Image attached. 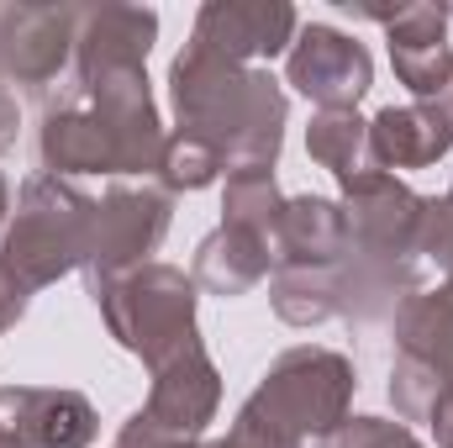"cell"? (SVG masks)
<instances>
[{"instance_id": "1", "label": "cell", "mask_w": 453, "mask_h": 448, "mask_svg": "<svg viewBox=\"0 0 453 448\" xmlns=\"http://www.w3.org/2000/svg\"><path fill=\"white\" fill-rule=\"evenodd\" d=\"M169 101H174V132H190L211 143L232 169H274L285 143L290 101L280 80L264 69L232 64L222 53L185 42V53L169 64Z\"/></svg>"}, {"instance_id": "2", "label": "cell", "mask_w": 453, "mask_h": 448, "mask_svg": "<svg viewBox=\"0 0 453 448\" xmlns=\"http://www.w3.org/2000/svg\"><path fill=\"white\" fill-rule=\"evenodd\" d=\"M90 237H96V201L74 180L32 174L0 237V264L27 290H42L90 264Z\"/></svg>"}, {"instance_id": "3", "label": "cell", "mask_w": 453, "mask_h": 448, "mask_svg": "<svg viewBox=\"0 0 453 448\" xmlns=\"http://www.w3.org/2000/svg\"><path fill=\"white\" fill-rule=\"evenodd\" d=\"M90 296H96L111 337L127 353H137L148 369L201 337L196 333V301H201L196 280L185 269H174V264L153 259L142 269L90 280Z\"/></svg>"}, {"instance_id": "4", "label": "cell", "mask_w": 453, "mask_h": 448, "mask_svg": "<svg viewBox=\"0 0 453 448\" xmlns=\"http://www.w3.org/2000/svg\"><path fill=\"white\" fill-rule=\"evenodd\" d=\"M353 364L342 359L338 348H317V343H301V348H285L264 380L253 385V396L237 406L258 422H269L274 433L285 438H327L333 428L348 422V406H353Z\"/></svg>"}, {"instance_id": "5", "label": "cell", "mask_w": 453, "mask_h": 448, "mask_svg": "<svg viewBox=\"0 0 453 448\" xmlns=\"http://www.w3.org/2000/svg\"><path fill=\"white\" fill-rule=\"evenodd\" d=\"M174 222V196L164 185H111L101 201H96V237H90V264L85 274L90 280H106V274H127V269H142L153 264L158 243L169 237Z\"/></svg>"}, {"instance_id": "6", "label": "cell", "mask_w": 453, "mask_h": 448, "mask_svg": "<svg viewBox=\"0 0 453 448\" xmlns=\"http://www.w3.org/2000/svg\"><path fill=\"white\" fill-rule=\"evenodd\" d=\"M69 90H80L90 101V112L101 116L116 148V174H158L169 132H164V116L153 101L148 69H111V74L85 80V85L69 80Z\"/></svg>"}, {"instance_id": "7", "label": "cell", "mask_w": 453, "mask_h": 448, "mask_svg": "<svg viewBox=\"0 0 453 448\" xmlns=\"http://www.w3.org/2000/svg\"><path fill=\"white\" fill-rule=\"evenodd\" d=\"M285 74L306 101H317V112H353L374 85V58L353 32L333 21H311L296 32Z\"/></svg>"}, {"instance_id": "8", "label": "cell", "mask_w": 453, "mask_h": 448, "mask_svg": "<svg viewBox=\"0 0 453 448\" xmlns=\"http://www.w3.org/2000/svg\"><path fill=\"white\" fill-rule=\"evenodd\" d=\"M342 185V212H348V253L364 259H417V222H422V196L395 180L390 169H364Z\"/></svg>"}, {"instance_id": "9", "label": "cell", "mask_w": 453, "mask_h": 448, "mask_svg": "<svg viewBox=\"0 0 453 448\" xmlns=\"http://www.w3.org/2000/svg\"><path fill=\"white\" fill-rule=\"evenodd\" d=\"M74 5H0V69L21 90H53L74 64Z\"/></svg>"}, {"instance_id": "10", "label": "cell", "mask_w": 453, "mask_h": 448, "mask_svg": "<svg viewBox=\"0 0 453 448\" xmlns=\"http://www.w3.org/2000/svg\"><path fill=\"white\" fill-rule=\"evenodd\" d=\"M222 406V375L206 353V343H185L164 364H153V390L142 406V422L169 433V438H201L206 422H217Z\"/></svg>"}, {"instance_id": "11", "label": "cell", "mask_w": 453, "mask_h": 448, "mask_svg": "<svg viewBox=\"0 0 453 448\" xmlns=\"http://www.w3.org/2000/svg\"><path fill=\"white\" fill-rule=\"evenodd\" d=\"M296 32H301V16L285 0H206L196 11L190 42L222 53L232 64H253V58L290 53Z\"/></svg>"}, {"instance_id": "12", "label": "cell", "mask_w": 453, "mask_h": 448, "mask_svg": "<svg viewBox=\"0 0 453 448\" xmlns=\"http://www.w3.org/2000/svg\"><path fill=\"white\" fill-rule=\"evenodd\" d=\"M0 422L21 448H90L101 433L96 406L80 390L58 385H5Z\"/></svg>"}, {"instance_id": "13", "label": "cell", "mask_w": 453, "mask_h": 448, "mask_svg": "<svg viewBox=\"0 0 453 448\" xmlns=\"http://www.w3.org/2000/svg\"><path fill=\"white\" fill-rule=\"evenodd\" d=\"M390 42V69L417 101H443L453 85V42H449V11L443 5H395L385 21Z\"/></svg>"}, {"instance_id": "14", "label": "cell", "mask_w": 453, "mask_h": 448, "mask_svg": "<svg viewBox=\"0 0 453 448\" xmlns=\"http://www.w3.org/2000/svg\"><path fill=\"white\" fill-rule=\"evenodd\" d=\"M153 37H158V16L148 5H85L74 37V85L111 69H148Z\"/></svg>"}, {"instance_id": "15", "label": "cell", "mask_w": 453, "mask_h": 448, "mask_svg": "<svg viewBox=\"0 0 453 448\" xmlns=\"http://www.w3.org/2000/svg\"><path fill=\"white\" fill-rule=\"evenodd\" d=\"M274 269H338L348 259V212L327 196H285V212L269 232Z\"/></svg>"}, {"instance_id": "16", "label": "cell", "mask_w": 453, "mask_h": 448, "mask_svg": "<svg viewBox=\"0 0 453 448\" xmlns=\"http://www.w3.org/2000/svg\"><path fill=\"white\" fill-rule=\"evenodd\" d=\"M37 153L48 164V174L69 180V174H116V148L101 127V116L90 112V101L80 90H64L37 127Z\"/></svg>"}, {"instance_id": "17", "label": "cell", "mask_w": 453, "mask_h": 448, "mask_svg": "<svg viewBox=\"0 0 453 448\" xmlns=\"http://www.w3.org/2000/svg\"><path fill=\"white\" fill-rule=\"evenodd\" d=\"M369 153L380 169H427L453 153V116L443 101H411V106H385L369 121Z\"/></svg>"}, {"instance_id": "18", "label": "cell", "mask_w": 453, "mask_h": 448, "mask_svg": "<svg viewBox=\"0 0 453 448\" xmlns=\"http://www.w3.org/2000/svg\"><path fill=\"white\" fill-rule=\"evenodd\" d=\"M422 290V264L417 259H364L348 253L338 264V317L342 322H390L411 296Z\"/></svg>"}, {"instance_id": "19", "label": "cell", "mask_w": 453, "mask_h": 448, "mask_svg": "<svg viewBox=\"0 0 453 448\" xmlns=\"http://www.w3.org/2000/svg\"><path fill=\"white\" fill-rule=\"evenodd\" d=\"M274 274V259H269V243L264 237H253V232H242V227H217V232H206L201 237V248H196V269H190V280H196V290H211V296H248L253 285H264Z\"/></svg>"}, {"instance_id": "20", "label": "cell", "mask_w": 453, "mask_h": 448, "mask_svg": "<svg viewBox=\"0 0 453 448\" xmlns=\"http://www.w3.org/2000/svg\"><path fill=\"white\" fill-rule=\"evenodd\" d=\"M395 348L411 353V359L438 364L443 375H453V285L417 290L395 312Z\"/></svg>"}, {"instance_id": "21", "label": "cell", "mask_w": 453, "mask_h": 448, "mask_svg": "<svg viewBox=\"0 0 453 448\" xmlns=\"http://www.w3.org/2000/svg\"><path fill=\"white\" fill-rule=\"evenodd\" d=\"M306 153L333 169L338 180H353L364 169H380L374 153H369V121L358 112H317L306 127Z\"/></svg>"}, {"instance_id": "22", "label": "cell", "mask_w": 453, "mask_h": 448, "mask_svg": "<svg viewBox=\"0 0 453 448\" xmlns=\"http://www.w3.org/2000/svg\"><path fill=\"white\" fill-rule=\"evenodd\" d=\"M274 317L290 328H322L338 317V269H274Z\"/></svg>"}, {"instance_id": "23", "label": "cell", "mask_w": 453, "mask_h": 448, "mask_svg": "<svg viewBox=\"0 0 453 448\" xmlns=\"http://www.w3.org/2000/svg\"><path fill=\"white\" fill-rule=\"evenodd\" d=\"M285 212V196L274 185V169H232L226 174V190H222V222L226 227H242L253 237L269 243V232Z\"/></svg>"}, {"instance_id": "24", "label": "cell", "mask_w": 453, "mask_h": 448, "mask_svg": "<svg viewBox=\"0 0 453 448\" xmlns=\"http://www.w3.org/2000/svg\"><path fill=\"white\" fill-rule=\"evenodd\" d=\"M449 385H453V375H443L427 359L395 353V364H390V406H395L401 422H433V406H438V396Z\"/></svg>"}, {"instance_id": "25", "label": "cell", "mask_w": 453, "mask_h": 448, "mask_svg": "<svg viewBox=\"0 0 453 448\" xmlns=\"http://www.w3.org/2000/svg\"><path fill=\"white\" fill-rule=\"evenodd\" d=\"M226 174V158L211 148V143H201V137H190V132H169V143H164V164H158V185L174 196V190H206V185H217Z\"/></svg>"}, {"instance_id": "26", "label": "cell", "mask_w": 453, "mask_h": 448, "mask_svg": "<svg viewBox=\"0 0 453 448\" xmlns=\"http://www.w3.org/2000/svg\"><path fill=\"white\" fill-rule=\"evenodd\" d=\"M317 448H422L417 433L406 422H385V417H348L342 428H333L327 438H317Z\"/></svg>"}, {"instance_id": "27", "label": "cell", "mask_w": 453, "mask_h": 448, "mask_svg": "<svg viewBox=\"0 0 453 448\" xmlns=\"http://www.w3.org/2000/svg\"><path fill=\"white\" fill-rule=\"evenodd\" d=\"M417 253H422V259H433L443 274H453V201H449V196H422Z\"/></svg>"}, {"instance_id": "28", "label": "cell", "mask_w": 453, "mask_h": 448, "mask_svg": "<svg viewBox=\"0 0 453 448\" xmlns=\"http://www.w3.org/2000/svg\"><path fill=\"white\" fill-rule=\"evenodd\" d=\"M206 448H301V438H285V433H274L269 422L237 412V422L226 428V438H217V444H206Z\"/></svg>"}, {"instance_id": "29", "label": "cell", "mask_w": 453, "mask_h": 448, "mask_svg": "<svg viewBox=\"0 0 453 448\" xmlns=\"http://www.w3.org/2000/svg\"><path fill=\"white\" fill-rule=\"evenodd\" d=\"M116 448H201V444H196V438H169V433L148 428V422H142V412H137V417H127V422H121Z\"/></svg>"}, {"instance_id": "30", "label": "cell", "mask_w": 453, "mask_h": 448, "mask_svg": "<svg viewBox=\"0 0 453 448\" xmlns=\"http://www.w3.org/2000/svg\"><path fill=\"white\" fill-rule=\"evenodd\" d=\"M27 301H32V290H27V285L0 264V333H11V328L27 317Z\"/></svg>"}, {"instance_id": "31", "label": "cell", "mask_w": 453, "mask_h": 448, "mask_svg": "<svg viewBox=\"0 0 453 448\" xmlns=\"http://www.w3.org/2000/svg\"><path fill=\"white\" fill-rule=\"evenodd\" d=\"M433 438H438V448H453V385L438 396V406H433Z\"/></svg>"}, {"instance_id": "32", "label": "cell", "mask_w": 453, "mask_h": 448, "mask_svg": "<svg viewBox=\"0 0 453 448\" xmlns=\"http://www.w3.org/2000/svg\"><path fill=\"white\" fill-rule=\"evenodd\" d=\"M16 127H21V116H16V96L0 90V153L16 148Z\"/></svg>"}, {"instance_id": "33", "label": "cell", "mask_w": 453, "mask_h": 448, "mask_svg": "<svg viewBox=\"0 0 453 448\" xmlns=\"http://www.w3.org/2000/svg\"><path fill=\"white\" fill-rule=\"evenodd\" d=\"M5 212H11V185H5V174H0V232H5Z\"/></svg>"}, {"instance_id": "34", "label": "cell", "mask_w": 453, "mask_h": 448, "mask_svg": "<svg viewBox=\"0 0 453 448\" xmlns=\"http://www.w3.org/2000/svg\"><path fill=\"white\" fill-rule=\"evenodd\" d=\"M0 448H21L16 438H11V433H5V422H0Z\"/></svg>"}, {"instance_id": "35", "label": "cell", "mask_w": 453, "mask_h": 448, "mask_svg": "<svg viewBox=\"0 0 453 448\" xmlns=\"http://www.w3.org/2000/svg\"><path fill=\"white\" fill-rule=\"evenodd\" d=\"M443 112H449V116H453V85H449V96H443Z\"/></svg>"}, {"instance_id": "36", "label": "cell", "mask_w": 453, "mask_h": 448, "mask_svg": "<svg viewBox=\"0 0 453 448\" xmlns=\"http://www.w3.org/2000/svg\"><path fill=\"white\" fill-rule=\"evenodd\" d=\"M449 201H453V185H449Z\"/></svg>"}, {"instance_id": "37", "label": "cell", "mask_w": 453, "mask_h": 448, "mask_svg": "<svg viewBox=\"0 0 453 448\" xmlns=\"http://www.w3.org/2000/svg\"><path fill=\"white\" fill-rule=\"evenodd\" d=\"M0 80H5V69H0Z\"/></svg>"}]
</instances>
